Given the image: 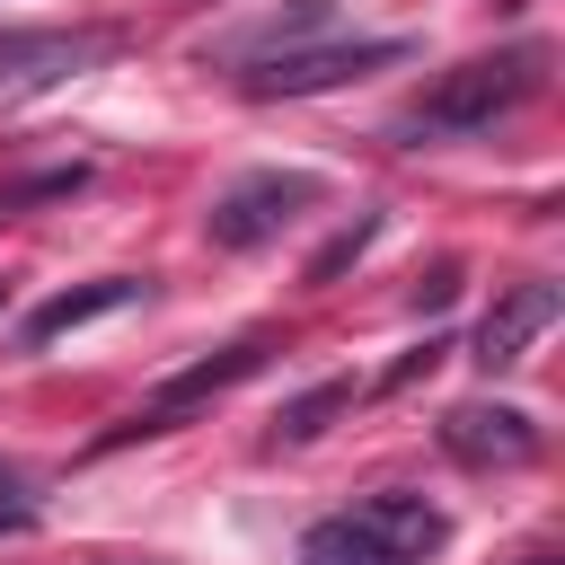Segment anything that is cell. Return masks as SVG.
<instances>
[{
  "mask_svg": "<svg viewBox=\"0 0 565 565\" xmlns=\"http://www.w3.org/2000/svg\"><path fill=\"white\" fill-rule=\"evenodd\" d=\"M556 309H565L556 282H512V291H494V309L477 318V344H468V353H477L486 371H503V362H521V353L556 327Z\"/></svg>",
  "mask_w": 565,
  "mask_h": 565,
  "instance_id": "8992f818",
  "label": "cell"
},
{
  "mask_svg": "<svg viewBox=\"0 0 565 565\" xmlns=\"http://www.w3.org/2000/svg\"><path fill=\"white\" fill-rule=\"evenodd\" d=\"M79 159L71 168H44V177H18V185H0V212H18V203H44V194H79Z\"/></svg>",
  "mask_w": 565,
  "mask_h": 565,
  "instance_id": "5bb4252c",
  "label": "cell"
},
{
  "mask_svg": "<svg viewBox=\"0 0 565 565\" xmlns=\"http://www.w3.org/2000/svg\"><path fill=\"white\" fill-rule=\"evenodd\" d=\"M539 88H547V44L521 35V44H503V53H477V62L441 71V79L397 115V141H468V132H494V124L521 115Z\"/></svg>",
  "mask_w": 565,
  "mask_h": 565,
  "instance_id": "6da1fadb",
  "label": "cell"
},
{
  "mask_svg": "<svg viewBox=\"0 0 565 565\" xmlns=\"http://www.w3.org/2000/svg\"><path fill=\"white\" fill-rule=\"evenodd\" d=\"M327 18H335V0H291V9L256 18V26H247V35L230 44V53H221V62H265V53H282V44H309V35L327 26Z\"/></svg>",
  "mask_w": 565,
  "mask_h": 565,
  "instance_id": "7c38bea8",
  "label": "cell"
},
{
  "mask_svg": "<svg viewBox=\"0 0 565 565\" xmlns=\"http://www.w3.org/2000/svg\"><path fill=\"white\" fill-rule=\"evenodd\" d=\"M318 194H327V185H318L309 168H256V177H238V185H221V194H212L203 238H212L221 256H247V247L282 238V230H291Z\"/></svg>",
  "mask_w": 565,
  "mask_h": 565,
  "instance_id": "277c9868",
  "label": "cell"
},
{
  "mask_svg": "<svg viewBox=\"0 0 565 565\" xmlns=\"http://www.w3.org/2000/svg\"><path fill=\"white\" fill-rule=\"evenodd\" d=\"M132 300H141V274H106V282L53 291V300L26 309V344H53V335H71V327H88V318H115V309H132Z\"/></svg>",
  "mask_w": 565,
  "mask_h": 565,
  "instance_id": "ba28073f",
  "label": "cell"
},
{
  "mask_svg": "<svg viewBox=\"0 0 565 565\" xmlns=\"http://www.w3.org/2000/svg\"><path fill=\"white\" fill-rule=\"evenodd\" d=\"M459 300V265H433V282L415 291V309H450Z\"/></svg>",
  "mask_w": 565,
  "mask_h": 565,
  "instance_id": "2e32d148",
  "label": "cell"
},
{
  "mask_svg": "<svg viewBox=\"0 0 565 565\" xmlns=\"http://www.w3.org/2000/svg\"><path fill=\"white\" fill-rule=\"evenodd\" d=\"M0 494H18V468H9V459H0Z\"/></svg>",
  "mask_w": 565,
  "mask_h": 565,
  "instance_id": "ac0fdd59",
  "label": "cell"
},
{
  "mask_svg": "<svg viewBox=\"0 0 565 565\" xmlns=\"http://www.w3.org/2000/svg\"><path fill=\"white\" fill-rule=\"evenodd\" d=\"M300 565H406L397 547H380L353 512H327V521H309L300 530Z\"/></svg>",
  "mask_w": 565,
  "mask_h": 565,
  "instance_id": "30bf717a",
  "label": "cell"
},
{
  "mask_svg": "<svg viewBox=\"0 0 565 565\" xmlns=\"http://www.w3.org/2000/svg\"><path fill=\"white\" fill-rule=\"evenodd\" d=\"M441 450L459 468H530L539 459V415L512 397H468L441 415Z\"/></svg>",
  "mask_w": 565,
  "mask_h": 565,
  "instance_id": "5b68a950",
  "label": "cell"
},
{
  "mask_svg": "<svg viewBox=\"0 0 565 565\" xmlns=\"http://www.w3.org/2000/svg\"><path fill=\"white\" fill-rule=\"evenodd\" d=\"M415 44L406 35H344V44H282L265 62H238V88L247 97H318V88H344V79H371L388 62H406Z\"/></svg>",
  "mask_w": 565,
  "mask_h": 565,
  "instance_id": "3957f363",
  "label": "cell"
},
{
  "mask_svg": "<svg viewBox=\"0 0 565 565\" xmlns=\"http://www.w3.org/2000/svg\"><path fill=\"white\" fill-rule=\"evenodd\" d=\"M353 521H362L380 547H397L406 565H433V556L450 547V512H441V503H424V494H397V486H388V494H362V503H353Z\"/></svg>",
  "mask_w": 565,
  "mask_h": 565,
  "instance_id": "52a82bcc",
  "label": "cell"
},
{
  "mask_svg": "<svg viewBox=\"0 0 565 565\" xmlns=\"http://www.w3.org/2000/svg\"><path fill=\"white\" fill-rule=\"evenodd\" d=\"M0 530H26V503H0Z\"/></svg>",
  "mask_w": 565,
  "mask_h": 565,
  "instance_id": "e0dca14e",
  "label": "cell"
},
{
  "mask_svg": "<svg viewBox=\"0 0 565 565\" xmlns=\"http://www.w3.org/2000/svg\"><path fill=\"white\" fill-rule=\"evenodd\" d=\"M265 362H274V344H265V335H247V344H221V353H203V362H185V371H168V380H159V388H150V397H141V406H132L124 424H106V433H97V450H124V441H150V433H177V424H185L194 406H212V397H230V388H238V380H256Z\"/></svg>",
  "mask_w": 565,
  "mask_h": 565,
  "instance_id": "7a4b0ae2",
  "label": "cell"
},
{
  "mask_svg": "<svg viewBox=\"0 0 565 565\" xmlns=\"http://www.w3.org/2000/svg\"><path fill=\"white\" fill-rule=\"evenodd\" d=\"M88 53H106L97 26H79V35H62V26H18V35H0V79H62V71L88 62Z\"/></svg>",
  "mask_w": 565,
  "mask_h": 565,
  "instance_id": "9c48e42d",
  "label": "cell"
},
{
  "mask_svg": "<svg viewBox=\"0 0 565 565\" xmlns=\"http://www.w3.org/2000/svg\"><path fill=\"white\" fill-rule=\"evenodd\" d=\"M371 230H380V221H371V212H362V221H353V230H335V238H327V247H318V256H309V282H335V274H344V265H353V256H362V247H371Z\"/></svg>",
  "mask_w": 565,
  "mask_h": 565,
  "instance_id": "4fadbf2b",
  "label": "cell"
},
{
  "mask_svg": "<svg viewBox=\"0 0 565 565\" xmlns=\"http://www.w3.org/2000/svg\"><path fill=\"white\" fill-rule=\"evenodd\" d=\"M353 397H362L353 380H318V388H300V397H291V406L274 415V433H265V450H300V441H318V433H327V424H335V415H344Z\"/></svg>",
  "mask_w": 565,
  "mask_h": 565,
  "instance_id": "8fae6325",
  "label": "cell"
},
{
  "mask_svg": "<svg viewBox=\"0 0 565 565\" xmlns=\"http://www.w3.org/2000/svg\"><path fill=\"white\" fill-rule=\"evenodd\" d=\"M433 362H441V344H415V353H397V362L380 371V388H406V380H415V371H433Z\"/></svg>",
  "mask_w": 565,
  "mask_h": 565,
  "instance_id": "9a60e30c",
  "label": "cell"
}]
</instances>
